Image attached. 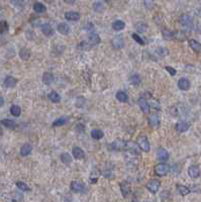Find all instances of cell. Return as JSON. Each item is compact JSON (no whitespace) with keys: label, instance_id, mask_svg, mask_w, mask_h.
<instances>
[{"label":"cell","instance_id":"obj_8","mask_svg":"<svg viewBox=\"0 0 201 202\" xmlns=\"http://www.w3.org/2000/svg\"><path fill=\"white\" fill-rule=\"evenodd\" d=\"M42 32L45 36L47 37H52L54 33H55V30H54L53 26L50 24H45L42 25Z\"/></svg>","mask_w":201,"mask_h":202},{"label":"cell","instance_id":"obj_51","mask_svg":"<svg viewBox=\"0 0 201 202\" xmlns=\"http://www.w3.org/2000/svg\"><path fill=\"white\" fill-rule=\"evenodd\" d=\"M2 135V128L0 127V135Z\"/></svg>","mask_w":201,"mask_h":202},{"label":"cell","instance_id":"obj_49","mask_svg":"<svg viewBox=\"0 0 201 202\" xmlns=\"http://www.w3.org/2000/svg\"><path fill=\"white\" fill-rule=\"evenodd\" d=\"M131 202H138V198H137L136 196H134V197H133V201H131Z\"/></svg>","mask_w":201,"mask_h":202},{"label":"cell","instance_id":"obj_19","mask_svg":"<svg viewBox=\"0 0 201 202\" xmlns=\"http://www.w3.org/2000/svg\"><path fill=\"white\" fill-rule=\"evenodd\" d=\"M58 30H59V32L62 33V35L67 36L70 32V26L67 24H65V22H62V24L58 25Z\"/></svg>","mask_w":201,"mask_h":202},{"label":"cell","instance_id":"obj_33","mask_svg":"<svg viewBox=\"0 0 201 202\" xmlns=\"http://www.w3.org/2000/svg\"><path fill=\"white\" fill-rule=\"evenodd\" d=\"M136 29L138 30V32H145L146 29H148V24H146V22H138L136 24Z\"/></svg>","mask_w":201,"mask_h":202},{"label":"cell","instance_id":"obj_9","mask_svg":"<svg viewBox=\"0 0 201 202\" xmlns=\"http://www.w3.org/2000/svg\"><path fill=\"white\" fill-rule=\"evenodd\" d=\"M111 45H112V47L114 49H120L123 48V45H125V41H123V39L121 37H116L111 41Z\"/></svg>","mask_w":201,"mask_h":202},{"label":"cell","instance_id":"obj_35","mask_svg":"<svg viewBox=\"0 0 201 202\" xmlns=\"http://www.w3.org/2000/svg\"><path fill=\"white\" fill-rule=\"evenodd\" d=\"M129 82L133 84V85L138 86V84L141 83V77H140V75H138V74L131 75V76H130V79H129Z\"/></svg>","mask_w":201,"mask_h":202},{"label":"cell","instance_id":"obj_18","mask_svg":"<svg viewBox=\"0 0 201 202\" xmlns=\"http://www.w3.org/2000/svg\"><path fill=\"white\" fill-rule=\"evenodd\" d=\"M158 159L160 160L161 162H166L169 160V153L167 151L165 150V148H160L159 151H158Z\"/></svg>","mask_w":201,"mask_h":202},{"label":"cell","instance_id":"obj_41","mask_svg":"<svg viewBox=\"0 0 201 202\" xmlns=\"http://www.w3.org/2000/svg\"><path fill=\"white\" fill-rule=\"evenodd\" d=\"M131 37H133V39L134 41H136L138 44H140V45H145V44H146V43H145V41L142 40V37H141L140 36L138 35V33L133 32V35H131Z\"/></svg>","mask_w":201,"mask_h":202},{"label":"cell","instance_id":"obj_28","mask_svg":"<svg viewBox=\"0 0 201 202\" xmlns=\"http://www.w3.org/2000/svg\"><path fill=\"white\" fill-rule=\"evenodd\" d=\"M125 24L123 22L122 20H115L113 24H112V28L116 32H119V30H122L125 28Z\"/></svg>","mask_w":201,"mask_h":202},{"label":"cell","instance_id":"obj_46","mask_svg":"<svg viewBox=\"0 0 201 202\" xmlns=\"http://www.w3.org/2000/svg\"><path fill=\"white\" fill-rule=\"evenodd\" d=\"M76 129H77V131H84L85 127H84L83 124H78V125H77Z\"/></svg>","mask_w":201,"mask_h":202},{"label":"cell","instance_id":"obj_30","mask_svg":"<svg viewBox=\"0 0 201 202\" xmlns=\"http://www.w3.org/2000/svg\"><path fill=\"white\" fill-rule=\"evenodd\" d=\"M125 142H122V140H115V142H113L112 144H111V147H112L113 150H117V151L122 150V148H125Z\"/></svg>","mask_w":201,"mask_h":202},{"label":"cell","instance_id":"obj_39","mask_svg":"<svg viewBox=\"0 0 201 202\" xmlns=\"http://www.w3.org/2000/svg\"><path fill=\"white\" fill-rule=\"evenodd\" d=\"M8 24H7V21L5 20H2L0 21V33H4L6 32L7 30H8Z\"/></svg>","mask_w":201,"mask_h":202},{"label":"cell","instance_id":"obj_20","mask_svg":"<svg viewBox=\"0 0 201 202\" xmlns=\"http://www.w3.org/2000/svg\"><path fill=\"white\" fill-rule=\"evenodd\" d=\"M84 152L81 148L79 147H75L73 148V157H74L76 160H81L84 158Z\"/></svg>","mask_w":201,"mask_h":202},{"label":"cell","instance_id":"obj_37","mask_svg":"<svg viewBox=\"0 0 201 202\" xmlns=\"http://www.w3.org/2000/svg\"><path fill=\"white\" fill-rule=\"evenodd\" d=\"M10 113L12 114L13 116H19L20 115V113H21V109L19 106L17 105H12L11 106V108H10Z\"/></svg>","mask_w":201,"mask_h":202},{"label":"cell","instance_id":"obj_3","mask_svg":"<svg viewBox=\"0 0 201 202\" xmlns=\"http://www.w3.org/2000/svg\"><path fill=\"white\" fill-rule=\"evenodd\" d=\"M179 21H180V24H182L184 28H190L191 26H192V24H193V18L189 14L181 15Z\"/></svg>","mask_w":201,"mask_h":202},{"label":"cell","instance_id":"obj_17","mask_svg":"<svg viewBox=\"0 0 201 202\" xmlns=\"http://www.w3.org/2000/svg\"><path fill=\"white\" fill-rule=\"evenodd\" d=\"M33 151V146L30 144H24V146L20 148V155L22 157H26L28 156Z\"/></svg>","mask_w":201,"mask_h":202},{"label":"cell","instance_id":"obj_44","mask_svg":"<svg viewBox=\"0 0 201 202\" xmlns=\"http://www.w3.org/2000/svg\"><path fill=\"white\" fill-rule=\"evenodd\" d=\"M165 69H166V71H168V73H169L170 75H172V76H175L176 73H177V71L174 69V68L170 67V66H166Z\"/></svg>","mask_w":201,"mask_h":202},{"label":"cell","instance_id":"obj_1","mask_svg":"<svg viewBox=\"0 0 201 202\" xmlns=\"http://www.w3.org/2000/svg\"><path fill=\"white\" fill-rule=\"evenodd\" d=\"M170 166L168 164L166 163H161V164H158V165L155 167V173H156L157 176L159 177H163L166 176L169 172H170Z\"/></svg>","mask_w":201,"mask_h":202},{"label":"cell","instance_id":"obj_31","mask_svg":"<svg viewBox=\"0 0 201 202\" xmlns=\"http://www.w3.org/2000/svg\"><path fill=\"white\" fill-rule=\"evenodd\" d=\"M91 136L94 140H101L104 136V133L102 131H100V129H93V131H91Z\"/></svg>","mask_w":201,"mask_h":202},{"label":"cell","instance_id":"obj_16","mask_svg":"<svg viewBox=\"0 0 201 202\" xmlns=\"http://www.w3.org/2000/svg\"><path fill=\"white\" fill-rule=\"evenodd\" d=\"M120 190L122 195L126 197L130 193V184L127 181H123L120 183Z\"/></svg>","mask_w":201,"mask_h":202},{"label":"cell","instance_id":"obj_24","mask_svg":"<svg viewBox=\"0 0 201 202\" xmlns=\"http://www.w3.org/2000/svg\"><path fill=\"white\" fill-rule=\"evenodd\" d=\"M42 82H44L46 85H51L54 82V75L51 73H45L42 75Z\"/></svg>","mask_w":201,"mask_h":202},{"label":"cell","instance_id":"obj_12","mask_svg":"<svg viewBox=\"0 0 201 202\" xmlns=\"http://www.w3.org/2000/svg\"><path fill=\"white\" fill-rule=\"evenodd\" d=\"M190 127V123L187 122V121H179V122H177L176 124V129L177 131L179 132H184L189 129Z\"/></svg>","mask_w":201,"mask_h":202},{"label":"cell","instance_id":"obj_45","mask_svg":"<svg viewBox=\"0 0 201 202\" xmlns=\"http://www.w3.org/2000/svg\"><path fill=\"white\" fill-rule=\"evenodd\" d=\"M145 2V5L146 8H152L153 6V0H144Z\"/></svg>","mask_w":201,"mask_h":202},{"label":"cell","instance_id":"obj_14","mask_svg":"<svg viewBox=\"0 0 201 202\" xmlns=\"http://www.w3.org/2000/svg\"><path fill=\"white\" fill-rule=\"evenodd\" d=\"M175 33H176V32H173V30H170L167 28H164L163 30H162V36H163V39L166 41L175 39Z\"/></svg>","mask_w":201,"mask_h":202},{"label":"cell","instance_id":"obj_11","mask_svg":"<svg viewBox=\"0 0 201 202\" xmlns=\"http://www.w3.org/2000/svg\"><path fill=\"white\" fill-rule=\"evenodd\" d=\"M17 84V80L12 76H7L4 80V86L7 88H14Z\"/></svg>","mask_w":201,"mask_h":202},{"label":"cell","instance_id":"obj_40","mask_svg":"<svg viewBox=\"0 0 201 202\" xmlns=\"http://www.w3.org/2000/svg\"><path fill=\"white\" fill-rule=\"evenodd\" d=\"M16 186L20 190H22V191H30V188L24 182H20V181L16 182Z\"/></svg>","mask_w":201,"mask_h":202},{"label":"cell","instance_id":"obj_21","mask_svg":"<svg viewBox=\"0 0 201 202\" xmlns=\"http://www.w3.org/2000/svg\"><path fill=\"white\" fill-rule=\"evenodd\" d=\"M30 55H32V53H30L29 49L26 48L21 49L20 51H19V57H20L24 61H28L30 58Z\"/></svg>","mask_w":201,"mask_h":202},{"label":"cell","instance_id":"obj_5","mask_svg":"<svg viewBox=\"0 0 201 202\" xmlns=\"http://www.w3.org/2000/svg\"><path fill=\"white\" fill-rule=\"evenodd\" d=\"M149 123L153 128L159 127L160 125V116L158 113H152L149 117Z\"/></svg>","mask_w":201,"mask_h":202},{"label":"cell","instance_id":"obj_29","mask_svg":"<svg viewBox=\"0 0 201 202\" xmlns=\"http://www.w3.org/2000/svg\"><path fill=\"white\" fill-rule=\"evenodd\" d=\"M49 99L51 100L54 103H58L61 100V96L59 95V93H57L56 91H52L51 93L49 94Z\"/></svg>","mask_w":201,"mask_h":202},{"label":"cell","instance_id":"obj_13","mask_svg":"<svg viewBox=\"0 0 201 202\" xmlns=\"http://www.w3.org/2000/svg\"><path fill=\"white\" fill-rule=\"evenodd\" d=\"M188 174L191 178H198L200 176V169L198 166H191L188 169Z\"/></svg>","mask_w":201,"mask_h":202},{"label":"cell","instance_id":"obj_10","mask_svg":"<svg viewBox=\"0 0 201 202\" xmlns=\"http://www.w3.org/2000/svg\"><path fill=\"white\" fill-rule=\"evenodd\" d=\"M138 104H140L141 109L145 113H149L150 112V104H149V102L146 98L141 97L140 99H138Z\"/></svg>","mask_w":201,"mask_h":202},{"label":"cell","instance_id":"obj_43","mask_svg":"<svg viewBox=\"0 0 201 202\" xmlns=\"http://www.w3.org/2000/svg\"><path fill=\"white\" fill-rule=\"evenodd\" d=\"M84 102H85V99L83 97H79L76 101V106L77 107H83L85 104Z\"/></svg>","mask_w":201,"mask_h":202},{"label":"cell","instance_id":"obj_50","mask_svg":"<svg viewBox=\"0 0 201 202\" xmlns=\"http://www.w3.org/2000/svg\"><path fill=\"white\" fill-rule=\"evenodd\" d=\"M45 1H46V2H48V3H51V2L54 1V0H45Z\"/></svg>","mask_w":201,"mask_h":202},{"label":"cell","instance_id":"obj_22","mask_svg":"<svg viewBox=\"0 0 201 202\" xmlns=\"http://www.w3.org/2000/svg\"><path fill=\"white\" fill-rule=\"evenodd\" d=\"M71 189L75 192H82L84 190V185L81 184L80 182L77 181H73L71 183Z\"/></svg>","mask_w":201,"mask_h":202},{"label":"cell","instance_id":"obj_27","mask_svg":"<svg viewBox=\"0 0 201 202\" xmlns=\"http://www.w3.org/2000/svg\"><path fill=\"white\" fill-rule=\"evenodd\" d=\"M189 45H190V48L194 52H196V53H199L201 51V45L197 41H195V40H190V41H189Z\"/></svg>","mask_w":201,"mask_h":202},{"label":"cell","instance_id":"obj_42","mask_svg":"<svg viewBox=\"0 0 201 202\" xmlns=\"http://www.w3.org/2000/svg\"><path fill=\"white\" fill-rule=\"evenodd\" d=\"M157 54L158 55H160L161 57H165V56H167L169 55V51L167 49H165V48H159V49H157Z\"/></svg>","mask_w":201,"mask_h":202},{"label":"cell","instance_id":"obj_47","mask_svg":"<svg viewBox=\"0 0 201 202\" xmlns=\"http://www.w3.org/2000/svg\"><path fill=\"white\" fill-rule=\"evenodd\" d=\"M64 2L67 3V4H73L75 2V0H64Z\"/></svg>","mask_w":201,"mask_h":202},{"label":"cell","instance_id":"obj_26","mask_svg":"<svg viewBox=\"0 0 201 202\" xmlns=\"http://www.w3.org/2000/svg\"><path fill=\"white\" fill-rule=\"evenodd\" d=\"M116 98L118 101L120 102H123V103H125V102L129 101V95H127L125 91H118L116 93Z\"/></svg>","mask_w":201,"mask_h":202},{"label":"cell","instance_id":"obj_34","mask_svg":"<svg viewBox=\"0 0 201 202\" xmlns=\"http://www.w3.org/2000/svg\"><path fill=\"white\" fill-rule=\"evenodd\" d=\"M60 159L64 164H66V165H67V164H70L72 162V157L70 156V154H68V153H63L61 155Z\"/></svg>","mask_w":201,"mask_h":202},{"label":"cell","instance_id":"obj_38","mask_svg":"<svg viewBox=\"0 0 201 202\" xmlns=\"http://www.w3.org/2000/svg\"><path fill=\"white\" fill-rule=\"evenodd\" d=\"M93 9L96 12H103L104 9H105V6L101 2H95L93 4Z\"/></svg>","mask_w":201,"mask_h":202},{"label":"cell","instance_id":"obj_7","mask_svg":"<svg viewBox=\"0 0 201 202\" xmlns=\"http://www.w3.org/2000/svg\"><path fill=\"white\" fill-rule=\"evenodd\" d=\"M65 18L69 21H77L80 19V13L76 11H68L65 13Z\"/></svg>","mask_w":201,"mask_h":202},{"label":"cell","instance_id":"obj_4","mask_svg":"<svg viewBox=\"0 0 201 202\" xmlns=\"http://www.w3.org/2000/svg\"><path fill=\"white\" fill-rule=\"evenodd\" d=\"M160 186H161L160 181L156 180V179H153V180L148 182V184H146V189L152 193H156V192H158V190H159Z\"/></svg>","mask_w":201,"mask_h":202},{"label":"cell","instance_id":"obj_2","mask_svg":"<svg viewBox=\"0 0 201 202\" xmlns=\"http://www.w3.org/2000/svg\"><path fill=\"white\" fill-rule=\"evenodd\" d=\"M138 144L142 151L146 152V153H149L150 150H151L149 140L146 139V136H145V135H142L138 139Z\"/></svg>","mask_w":201,"mask_h":202},{"label":"cell","instance_id":"obj_36","mask_svg":"<svg viewBox=\"0 0 201 202\" xmlns=\"http://www.w3.org/2000/svg\"><path fill=\"white\" fill-rule=\"evenodd\" d=\"M67 117H60V118H58L56 119L55 121H54V123H53V127H62V125H64L66 124V122H67Z\"/></svg>","mask_w":201,"mask_h":202},{"label":"cell","instance_id":"obj_23","mask_svg":"<svg viewBox=\"0 0 201 202\" xmlns=\"http://www.w3.org/2000/svg\"><path fill=\"white\" fill-rule=\"evenodd\" d=\"M33 10L36 11L37 13H44L47 11V7L41 2H36L33 4Z\"/></svg>","mask_w":201,"mask_h":202},{"label":"cell","instance_id":"obj_32","mask_svg":"<svg viewBox=\"0 0 201 202\" xmlns=\"http://www.w3.org/2000/svg\"><path fill=\"white\" fill-rule=\"evenodd\" d=\"M177 191L179 192L181 195H187V194L190 193V189H189L188 187H186V186H183V185H177Z\"/></svg>","mask_w":201,"mask_h":202},{"label":"cell","instance_id":"obj_48","mask_svg":"<svg viewBox=\"0 0 201 202\" xmlns=\"http://www.w3.org/2000/svg\"><path fill=\"white\" fill-rule=\"evenodd\" d=\"M3 104H4V99H3V97L0 96V107H2Z\"/></svg>","mask_w":201,"mask_h":202},{"label":"cell","instance_id":"obj_15","mask_svg":"<svg viewBox=\"0 0 201 202\" xmlns=\"http://www.w3.org/2000/svg\"><path fill=\"white\" fill-rule=\"evenodd\" d=\"M178 87H179V89L183 90V91H186L190 88V82H189V80L186 79V78H182L180 79L179 81H178Z\"/></svg>","mask_w":201,"mask_h":202},{"label":"cell","instance_id":"obj_25","mask_svg":"<svg viewBox=\"0 0 201 202\" xmlns=\"http://www.w3.org/2000/svg\"><path fill=\"white\" fill-rule=\"evenodd\" d=\"M1 124L4 125L5 127L7 128H11L13 129L15 127H16V122L12 119H8V118H5V119H2L1 120Z\"/></svg>","mask_w":201,"mask_h":202},{"label":"cell","instance_id":"obj_6","mask_svg":"<svg viewBox=\"0 0 201 202\" xmlns=\"http://www.w3.org/2000/svg\"><path fill=\"white\" fill-rule=\"evenodd\" d=\"M99 43H100V37L97 35V33L92 32V33L89 35L88 41H87V44H88L89 47H93V45H98Z\"/></svg>","mask_w":201,"mask_h":202}]
</instances>
